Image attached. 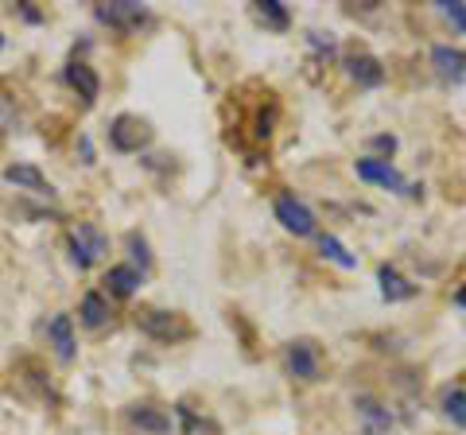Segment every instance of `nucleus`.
<instances>
[{
    "instance_id": "f03ea898",
    "label": "nucleus",
    "mask_w": 466,
    "mask_h": 435,
    "mask_svg": "<svg viewBox=\"0 0 466 435\" xmlns=\"http://www.w3.org/2000/svg\"><path fill=\"white\" fill-rule=\"evenodd\" d=\"M272 210H276V222H280L288 234H296V238H315L319 234V222H315V214H311V207L303 198H296V195H276Z\"/></svg>"
},
{
    "instance_id": "9d476101",
    "label": "nucleus",
    "mask_w": 466,
    "mask_h": 435,
    "mask_svg": "<svg viewBox=\"0 0 466 435\" xmlns=\"http://www.w3.org/2000/svg\"><path fill=\"white\" fill-rule=\"evenodd\" d=\"M128 424L148 431V435H167L171 431V416L164 409H156V404H133V409H128Z\"/></svg>"
},
{
    "instance_id": "1a4fd4ad",
    "label": "nucleus",
    "mask_w": 466,
    "mask_h": 435,
    "mask_svg": "<svg viewBox=\"0 0 466 435\" xmlns=\"http://www.w3.org/2000/svg\"><path fill=\"white\" fill-rule=\"evenodd\" d=\"M346 75L358 86H366V90H377V86L385 82V66H381V59H373V55H350Z\"/></svg>"
},
{
    "instance_id": "6e6552de",
    "label": "nucleus",
    "mask_w": 466,
    "mask_h": 435,
    "mask_svg": "<svg viewBox=\"0 0 466 435\" xmlns=\"http://www.w3.org/2000/svg\"><path fill=\"white\" fill-rule=\"evenodd\" d=\"M431 66H435V75H440L443 82H451V86L466 82V51L451 47V43H435L431 47Z\"/></svg>"
},
{
    "instance_id": "4be33fe9",
    "label": "nucleus",
    "mask_w": 466,
    "mask_h": 435,
    "mask_svg": "<svg viewBox=\"0 0 466 435\" xmlns=\"http://www.w3.org/2000/svg\"><path fill=\"white\" fill-rule=\"evenodd\" d=\"M128 249H133V260H140V268H148V260H152L148 257V241L133 234V238H128Z\"/></svg>"
},
{
    "instance_id": "4468645a",
    "label": "nucleus",
    "mask_w": 466,
    "mask_h": 435,
    "mask_svg": "<svg viewBox=\"0 0 466 435\" xmlns=\"http://www.w3.org/2000/svg\"><path fill=\"white\" fill-rule=\"evenodd\" d=\"M5 179H8L12 187H24V191L51 195V183H47V176H43L39 167H32V164H8V167H5Z\"/></svg>"
},
{
    "instance_id": "6ab92c4d",
    "label": "nucleus",
    "mask_w": 466,
    "mask_h": 435,
    "mask_svg": "<svg viewBox=\"0 0 466 435\" xmlns=\"http://www.w3.org/2000/svg\"><path fill=\"white\" fill-rule=\"evenodd\" d=\"M257 16H260V24H265V27H272V32H288V24H291L288 8L280 5V0H260Z\"/></svg>"
},
{
    "instance_id": "7ed1b4c3",
    "label": "nucleus",
    "mask_w": 466,
    "mask_h": 435,
    "mask_svg": "<svg viewBox=\"0 0 466 435\" xmlns=\"http://www.w3.org/2000/svg\"><path fill=\"white\" fill-rule=\"evenodd\" d=\"M284 361H288V373L299 377V381H319L323 377V350H319L315 339H291Z\"/></svg>"
},
{
    "instance_id": "f257e3e1",
    "label": "nucleus",
    "mask_w": 466,
    "mask_h": 435,
    "mask_svg": "<svg viewBox=\"0 0 466 435\" xmlns=\"http://www.w3.org/2000/svg\"><path fill=\"white\" fill-rule=\"evenodd\" d=\"M354 176H358L361 183L385 187V191H392V195H408V198H416V195H420V187H416V183H408L400 171L389 164V159H373V156L358 159V164H354Z\"/></svg>"
},
{
    "instance_id": "393cba45",
    "label": "nucleus",
    "mask_w": 466,
    "mask_h": 435,
    "mask_svg": "<svg viewBox=\"0 0 466 435\" xmlns=\"http://www.w3.org/2000/svg\"><path fill=\"white\" fill-rule=\"evenodd\" d=\"M455 308H462V311H466V284H462L459 292H455Z\"/></svg>"
},
{
    "instance_id": "dca6fc26",
    "label": "nucleus",
    "mask_w": 466,
    "mask_h": 435,
    "mask_svg": "<svg viewBox=\"0 0 466 435\" xmlns=\"http://www.w3.org/2000/svg\"><path fill=\"white\" fill-rule=\"evenodd\" d=\"M66 82L75 86L82 101H97V94H101V82L94 75V66H86V63H70L66 66Z\"/></svg>"
},
{
    "instance_id": "20e7f679",
    "label": "nucleus",
    "mask_w": 466,
    "mask_h": 435,
    "mask_svg": "<svg viewBox=\"0 0 466 435\" xmlns=\"http://www.w3.org/2000/svg\"><path fill=\"white\" fill-rule=\"evenodd\" d=\"M70 257H75V265L78 268H90L94 260H101L109 253V238L101 234V229L94 222H78V226H70Z\"/></svg>"
},
{
    "instance_id": "5701e85b",
    "label": "nucleus",
    "mask_w": 466,
    "mask_h": 435,
    "mask_svg": "<svg viewBox=\"0 0 466 435\" xmlns=\"http://www.w3.org/2000/svg\"><path fill=\"white\" fill-rule=\"evenodd\" d=\"M370 148H377V152H385V156H392V152H397V137H389V133H381V137H373V140H370Z\"/></svg>"
},
{
    "instance_id": "b1692460",
    "label": "nucleus",
    "mask_w": 466,
    "mask_h": 435,
    "mask_svg": "<svg viewBox=\"0 0 466 435\" xmlns=\"http://www.w3.org/2000/svg\"><path fill=\"white\" fill-rule=\"evenodd\" d=\"M308 39H311V47H315V51H323V55H334V39H330V35H323V32H311Z\"/></svg>"
},
{
    "instance_id": "ddd939ff",
    "label": "nucleus",
    "mask_w": 466,
    "mask_h": 435,
    "mask_svg": "<svg viewBox=\"0 0 466 435\" xmlns=\"http://www.w3.org/2000/svg\"><path fill=\"white\" fill-rule=\"evenodd\" d=\"M47 342L55 346L58 361H70L75 358V323H70V315H55L47 323Z\"/></svg>"
},
{
    "instance_id": "39448f33",
    "label": "nucleus",
    "mask_w": 466,
    "mask_h": 435,
    "mask_svg": "<svg viewBox=\"0 0 466 435\" xmlns=\"http://www.w3.org/2000/svg\"><path fill=\"white\" fill-rule=\"evenodd\" d=\"M137 323H140L144 335H152V339H159V342H175V339H187V335H191L187 319L175 315V311H144Z\"/></svg>"
},
{
    "instance_id": "423d86ee",
    "label": "nucleus",
    "mask_w": 466,
    "mask_h": 435,
    "mask_svg": "<svg viewBox=\"0 0 466 435\" xmlns=\"http://www.w3.org/2000/svg\"><path fill=\"white\" fill-rule=\"evenodd\" d=\"M109 140H113V148L116 152H140L144 144L152 140V128H148V121H140V117H116L113 121V128H109Z\"/></svg>"
},
{
    "instance_id": "f8f14e48",
    "label": "nucleus",
    "mask_w": 466,
    "mask_h": 435,
    "mask_svg": "<svg viewBox=\"0 0 466 435\" xmlns=\"http://www.w3.org/2000/svg\"><path fill=\"white\" fill-rule=\"evenodd\" d=\"M97 16L106 20V24H113V27H137L140 20H148V12H144L140 5H133V0H116V5H101L97 8Z\"/></svg>"
},
{
    "instance_id": "2eb2a0df",
    "label": "nucleus",
    "mask_w": 466,
    "mask_h": 435,
    "mask_svg": "<svg viewBox=\"0 0 466 435\" xmlns=\"http://www.w3.org/2000/svg\"><path fill=\"white\" fill-rule=\"evenodd\" d=\"M140 268L137 265H113L109 272H106V284H109V292L113 296H121V299H128V296H137V288H140Z\"/></svg>"
},
{
    "instance_id": "f3484780",
    "label": "nucleus",
    "mask_w": 466,
    "mask_h": 435,
    "mask_svg": "<svg viewBox=\"0 0 466 435\" xmlns=\"http://www.w3.org/2000/svg\"><path fill=\"white\" fill-rule=\"evenodd\" d=\"M319 253H323L327 260H334L339 268H346V272H350V268H358V257L350 253L334 234H319Z\"/></svg>"
},
{
    "instance_id": "412c9836",
    "label": "nucleus",
    "mask_w": 466,
    "mask_h": 435,
    "mask_svg": "<svg viewBox=\"0 0 466 435\" xmlns=\"http://www.w3.org/2000/svg\"><path fill=\"white\" fill-rule=\"evenodd\" d=\"M440 16H447L451 20V27H455V32H466V5L462 0H440Z\"/></svg>"
},
{
    "instance_id": "a211bd4d",
    "label": "nucleus",
    "mask_w": 466,
    "mask_h": 435,
    "mask_svg": "<svg viewBox=\"0 0 466 435\" xmlns=\"http://www.w3.org/2000/svg\"><path fill=\"white\" fill-rule=\"evenodd\" d=\"M106 319H109V303H106V296L86 292V299H82V323L90 327V330H97V327H106Z\"/></svg>"
},
{
    "instance_id": "9b49d317",
    "label": "nucleus",
    "mask_w": 466,
    "mask_h": 435,
    "mask_svg": "<svg viewBox=\"0 0 466 435\" xmlns=\"http://www.w3.org/2000/svg\"><path fill=\"white\" fill-rule=\"evenodd\" d=\"M377 284H381V296L389 299V303H404V299H416V292L420 288L412 284V280H404L397 268L392 265H381L377 268Z\"/></svg>"
},
{
    "instance_id": "0eeeda50",
    "label": "nucleus",
    "mask_w": 466,
    "mask_h": 435,
    "mask_svg": "<svg viewBox=\"0 0 466 435\" xmlns=\"http://www.w3.org/2000/svg\"><path fill=\"white\" fill-rule=\"evenodd\" d=\"M354 412H358V424H361L366 435H389L392 431V412L377 397L358 393L354 397Z\"/></svg>"
},
{
    "instance_id": "aec40b11",
    "label": "nucleus",
    "mask_w": 466,
    "mask_h": 435,
    "mask_svg": "<svg viewBox=\"0 0 466 435\" xmlns=\"http://www.w3.org/2000/svg\"><path fill=\"white\" fill-rule=\"evenodd\" d=\"M443 412L455 428H466V389H447L443 393Z\"/></svg>"
}]
</instances>
